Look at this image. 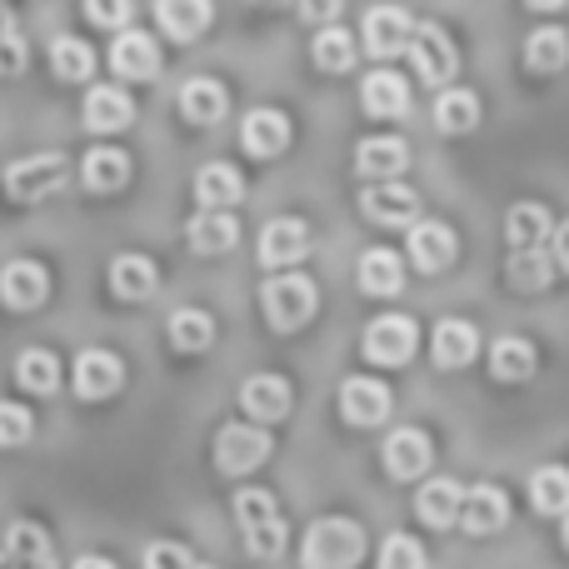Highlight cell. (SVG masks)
Here are the masks:
<instances>
[{
	"mask_svg": "<svg viewBox=\"0 0 569 569\" xmlns=\"http://www.w3.org/2000/svg\"><path fill=\"white\" fill-rule=\"evenodd\" d=\"M365 560V525H355L350 515H325L305 530L300 565L305 569H355Z\"/></svg>",
	"mask_w": 569,
	"mask_h": 569,
	"instance_id": "cell-1",
	"label": "cell"
},
{
	"mask_svg": "<svg viewBox=\"0 0 569 569\" xmlns=\"http://www.w3.org/2000/svg\"><path fill=\"white\" fill-rule=\"evenodd\" d=\"M236 525L240 535H246V550L256 555V560H280L284 555V520L276 510V495L270 490H240L236 495Z\"/></svg>",
	"mask_w": 569,
	"mask_h": 569,
	"instance_id": "cell-2",
	"label": "cell"
},
{
	"mask_svg": "<svg viewBox=\"0 0 569 569\" xmlns=\"http://www.w3.org/2000/svg\"><path fill=\"white\" fill-rule=\"evenodd\" d=\"M66 180H70V160L60 150H36V156H20L16 166H6L0 186H6V196L16 206H36V200L56 196Z\"/></svg>",
	"mask_w": 569,
	"mask_h": 569,
	"instance_id": "cell-3",
	"label": "cell"
},
{
	"mask_svg": "<svg viewBox=\"0 0 569 569\" xmlns=\"http://www.w3.org/2000/svg\"><path fill=\"white\" fill-rule=\"evenodd\" d=\"M315 305H320V290H315L310 276H270L266 290H260V310H266V325L280 335L300 330V325H310Z\"/></svg>",
	"mask_w": 569,
	"mask_h": 569,
	"instance_id": "cell-4",
	"label": "cell"
},
{
	"mask_svg": "<svg viewBox=\"0 0 569 569\" xmlns=\"http://www.w3.org/2000/svg\"><path fill=\"white\" fill-rule=\"evenodd\" d=\"M270 450H276V440H270L266 425H226V430L216 435V470L230 475V480H240V475L260 470V465L270 460Z\"/></svg>",
	"mask_w": 569,
	"mask_h": 569,
	"instance_id": "cell-5",
	"label": "cell"
},
{
	"mask_svg": "<svg viewBox=\"0 0 569 569\" xmlns=\"http://www.w3.org/2000/svg\"><path fill=\"white\" fill-rule=\"evenodd\" d=\"M360 350H365V360L385 365V370H395V365H410L415 350H420V325H415L410 315H380V320H370Z\"/></svg>",
	"mask_w": 569,
	"mask_h": 569,
	"instance_id": "cell-6",
	"label": "cell"
},
{
	"mask_svg": "<svg viewBox=\"0 0 569 569\" xmlns=\"http://www.w3.org/2000/svg\"><path fill=\"white\" fill-rule=\"evenodd\" d=\"M410 66L425 86H450L455 70H460V50H455V40L445 36L440 26L425 20V26H415V36H410Z\"/></svg>",
	"mask_w": 569,
	"mask_h": 569,
	"instance_id": "cell-7",
	"label": "cell"
},
{
	"mask_svg": "<svg viewBox=\"0 0 569 569\" xmlns=\"http://www.w3.org/2000/svg\"><path fill=\"white\" fill-rule=\"evenodd\" d=\"M340 415L355 430H375V425L390 420V385L375 380V375H355L340 385Z\"/></svg>",
	"mask_w": 569,
	"mask_h": 569,
	"instance_id": "cell-8",
	"label": "cell"
},
{
	"mask_svg": "<svg viewBox=\"0 0 569 569\" xmlns=\"http://www.w3.org/2000/svg\"><path fill=\"white\" fill-rule=\"evenodd\" d=\"M380 460H385V475H390V480H400V485L420 480V475L435 465V440L420 430V425H405V430H395L390 440H385Z\"/></svg>",
	"mask_w": 569,
	"mask_h": 569,
	"instance_id": "cell-9",
	"label": "cell"
},
{
	"mask_svg": "<svg viewBox=\"0 0 569 569\" xmlns=\"http://www.w3.org/2000/svg\"><path fill=\"white\" fill-rule=\"evenodd\" d=\"M505 525H510V495L500 490V485H475V490H465V505H460V530L475 535V540H485V535H500Z\"/></svg>",
	"mask_w": 569,
	"mask_h": 569,
	"instance_id": "cell-10",
	"label": "cell"
},
{
	"mask_svg": "<svg viewBox=\"0 0 569 569\" xmlns=\"http://www.w3.org/2000/svg\"><path fill=\"white\" fill-rule=\"evenodd\" d=\"M70 385H76L80 400H110V395L126 385V365L110 350H80L76 370H70Z\"/></svg>",
	"mask_w": 569,
	"mask_h": 569,
	"instance_id": "cell-11",
	"label": "cell"
},
{
	"mask_svg": "<svg viewBox=\"0 0 569 569\" xmlns=\"http://www.w3.org/2000/svg\"><path fill=\"white\" fill-rule=\"evenodd\" d=\"M360 210L375 226H415L420 220V196L410 186H400V180H375L360 196Z\"/></svg>",
	"mask_w": 569,
	"mask_h": 569,
	"instance_id": "cell-12",
	"label": "cell"
},
{
	"mask_svg": "<svg viewBox=\"0 0 569 569\" xmlns=\"http://www.w3.org/2000/svg\"><path fill=\"white\" fill-rule=\"evenodd\" d=\"M305 256H310V226H305V220L280 216L260 230V266L290 270V266H300Z\"/></svg>",
	"mask_w": 569,
	"mask_h": 569,
	"instance_id": "cell-13",
	"label": "cell"
},
{
	"mask_svg": "<svg viewBox=\"0 0 569 569\" xmlns=\"http://www.w3.org/2000/svg\"><path fill=\"white\" fill-rule=\"evenodd\" d=\"M455 250H460V240L445 220H415L410 226V266L425 276H440L445 266H455Z\"/></svg>",
	"mask_w": 569,
	"mask_h": 569,
	"instance_id": "cell-14",
	"label": "cell"
},
{
	"mask_svg": "<svg viewBox=\"0 0 569 569\" xmlns=\"http://www.w3.org/2000/svg\"><path fill=\"white\" fill-rule=\"evenodd\" d=\"M50 295V270L36 266V260H10L6 270H0V305L6 310H36V305H46Z\"/></svg>",
	"mask_w": 569,
	"mask_h": 569,
	"instance_id": "cell-15",
	"label": "cell"
},
{
	"mask_svg": "<svg viewBox=\"0 0 569 569\" xmlns=\"http://www.w3.org/2000/svg\"><path fill=\"white\" fill-rule=\"evenodd\" d=\"M410 36H415V20L405 16L400 6H375L365 10V50L380 60L400 56V50H410Z\"/></svg>",
	"mask_w": 569,
	"mask_h": 569,
	"instance_id": "cell-16",
	"label": "cell"
},
{
	"mask_svg": "<svg viewBox=\"0 0 569 569\" xmlns=\"http://www.w3.org/2000/svg\"><path fill=\"white\" fill-rule=\"evenodd\" d=\"M290 405H295V390H290V380H280V375H256V380L240 385V410H246L256 425L284 420Z\"/></svg>",
	"mask_w": 569,
	"mask_h": 569,
	"instance_id": "cell-17",
	"label": "cell"
},
{
	"mask_svg": "<svg viewBox=\"0 0 569 569\" xmlns=\"http://www.w3.org/2000/svg\"><path fill=\"white\" fill-rule=\"evenodd\" d=\"M460 505H465V485L450 480V475L425 480L420 495H415V515H420V525H430V530H450V525H460Z\"/></svg>",
	"mask_w": 569,
	"mask_h": 569,
	"instance_id": "cell-18",
	"label": "cell"
},
{
	"mask_svg": "<svg viewBox=\"0 0 569 569\" xmlns=\"http://www.w3.org/2000/svg\"><path fill=\"white\" fill-rule=\"evenodd\" d=\"M480 355V330L470 320H440L430 330V360L440 370H465Z\"/></svg>",
	"mask_w": 569,
	"mask_h": 569,
	"instance_id": "cell-19",
	"label": "cell"
},
{
	"mask_svg": "<svg viewBox=\"0 0 569 569\" xmlns=\"http://www.w3.org/2000/svg\"><path fill=\"white\" fill-rule=\"evenodd\" d=\"M106 280H110V295H116V300L146 305L150 295H156V284H160V270H156V260L150 256H116Z\"/></svg>",
	"mask_w": 569,
	"mask_h": 569,
	"instance_id": "cell-20",
	"label": "cell"
},
{
	"mask_svg": "<svg viewBox=\"0 0 569 569\" xmlns=\"http://www.w3.org/2000/svg\"><path fill=\"white\" fill-rule=\"evenodd\" d=\"M240 146H246V156H256V160H276L280 150L290 146V120L270 106L250 110L246 126H240Z\"/></svg>",
	"mask_w": 569,
	"mask_h": 569,
	"instance_id": "cell-21",
	"label": "cell"
},
{
	"mask_svg": "<svg viewBox=\"0 0 569 569\" xmlns=\"http://www.w3.org/2000/svg\"><path fill=\"white\" fill-rule=\"evenodd\" d=\"M86 130H96V136H116V130H126L130 120H136V100L126 96L120 86H96L86 96Z\"/></svg>",
	"mask_w": 569,
	"mask_h": 569,
	"instance_id": "cell-22",
	"label": "cell"
},
{
	"mask_svg": "<svg viewBox=\"0 0 569 569\" xmlns=\"http://www.w3.org/2000/svg\"><path fill=\"white\" fill-rule=\"evenodd\" d=\"M360 106H365V116H375V120H400L405 110H410V86H405V76H395V70H375L360 86Z\"/></svg>",
	"mask_w": 569,
	"mask_h": 569,
	"instance_id": "cell-23",
	"label": "cell"
},
{
	"mask_svg": "<svg viewBox=\"0 0 569 569\" xmlns=\"http://www.w3.org/2000/svg\"><path fill=\"white\" fill-rule=\"evenodd\" d=\"M110 70L126 76V80H156V70H160L156 40H150L146 30H126V36H116V46H110Z\"/></svg>",
	"mask_w": 569,
	"mask_h": 569,
	"instance_id": "cell-24",
	"label": "cell"
},
{
	"mask_svg": "<svg viewBox=\"0 0 569 569\" xmlns=\"http://www.w3.org/2000/svg\"><path fill=\"white\" fill-rule=\"evenodd\" d=\"M240 196H246V180H240L236 166H226V160H210V166L196 170V200H200V210H230Z\"/></svg>",
	"mask_w": 569,
	"mask_h": 569,
	"instance_id": "cell-25",
	"label": "cell"
},
{
	"mask_svg": "<svg viewBox=\"0 0 569 569\" xmlns=\"http://www.w3.org/2000/svg\"><path fill=\"white\" fill-rule=\"evenodd\" d=\"M130 180V156L116 146H96L86 150V166H80V186L96 190V196H110V190H126Z\"/></svg>",
	"mask_w": 569,
	"mask_h": 569,
	"instance_id": "cell-26",
	"label": "cell"
},
{
	"mask_svg": "<svg viewBox=\"0 0 569 569\" xmlns=\"http://www.w3.org/2000/svg\"><path fill=\"white\" fill-rule=\"evenodd\" d=\"M226 110H230V96H226V86H220V80L196 76V80H186V86H180V116H186L190 126H216Z\"/></svg>",
	"mask_w": 569,
	"mask_h": 569,
	"instance_id": "cell-27",
	"label": "cell"
},
{
	"mask_svg": "<svg viewBox=\"0 0 569 569\" xmlns=\"http://www.w3.org/2000/svg\"><path fill=\"white\" fill-rule=\"evenodd\" d=\"M236 240H240V226H236V216H226V210H200V216L186 226V246L196 250V256H226Z\"/></svg>",
	"mask_w": 569,
	"mask_h": 569,
	"instance_id": "cell-28",
	"label": "cell"
},
{
	"mask_svg": "<svg viewBox=\"0 0 569 569\" xmlns=\"http://www.w3.org/2000/svg\"><path fill=\"white\" fill-rule=\"evenodd\" d=\"M410 166V146L395 136H375V140H360V150H355V170L370 180H395L400 170Z\"/></svg>",
	"mask_w": 569,
	"mask_h": 569,
	"instance_id": "cell-29",
	"label": "cell"
},
{
	"mask_svg": "<svg viewBox=\"0 0 569 569\" xmlns=\"http://www.w3.org/2000/svg\"><path fill=\"white\" fill-rule=\"evenodd\" d=\"M405 284V260L395 256V250L375 246L360 256V290L375 295V300H390V295H400Z\"/></svg>",
	"mask_w": 569,
	"mask_h": 569,
	"instance_id": "cell-30",
	"label": "cell"
},
{
	"mask_svg": "<svg viewBox=\"0 0 569 569\" xmlns=\"http://www.w3.org/2000/svg\"><path fill=\"white\" fill-rule=\"evenodd\" d=\"M560 276L555 270V260H550V250H510V260H505V280H510V290H520V295H540V290H550V280Z\"/></svg>",
	"mask_w": 569,
	"mask_h": 569,
	"instance_id": "cell-31",
	"label": "cell"
},
{
	"mask_svg": "<svg viewBox=\"0 0 569 569\" xmlns=\"http://www.w3.org/2000/svg\"><path fill=\"white\" fill-rule=\"evenodd\" d=\"M555 220L545 206H535V200H520V206H510V216H505V240H510V250H540L545 240H550Z\"/></svg>",
	"mask_w": 569,
	"mask_h": 569,
	"instance_id": "cell-32",
	"label": "cell"
},
{
	"mask_svg": "<svg viewBox=\"0 0 569 569\" xmlns=\"http://www.w3.org/2000/svg\"><path fill=\"white\" fill-rule=\"evenodd\" d=\"M156 20L170 40H196L200 30L216 20V6H210V0H160Z\"/></svg>",
	"mask_w": 569,
	"mask_h": 569,
	"instance_id": "cell-33",
	"label": "cell"
},
{
	"mask_svg": "<svg viewBox=\"0 0 569 569\" xmlns=\"http://www.w3.org/2000/svg\"><path fill=\"white\" fill-rule=\"evenodd\" d=\"M0 550H10L20 565H30V569H56V545H50V535L40 530L36 520L6 525V545H0Z\"/></svg>",
	"mask_w": 569,
	"mask_h": 569,
	"instance_id": "cell-34",
	"label": "cell"
},
{
	"mask_svg": "<svg viewBox=\"0 0 569 569\" xmlns=\"http://www.w3.org/2000/svg\"><path fill=\"white\" fill-rule=\"evenodd\" d=\"M535 360H540V355H535V345L520 340V335H505V340L490 345V375H495V380H505V385L530 380Z\"/></svg>",
	"mask_w": 569,
	"mask_h": 569,
	"instance_id": "cell-35",
	"label": "cell"
},
{
	"mask_svg": "<svg viewBox=\"0 0 569 569\" xmlns=\"http://www.w3.org/2000/svg\"><path fill=\"white\" fill-rule=\"evenodd\" d=\"M480 126V100H475V90H450L445 86L440 96H435V130L440 136H465V130Z\"/></svg>",
	"mask_w": 569,
	"mask_h": 569,
	"instance_id": "cell-36",
	"label": "cell"
},
{
	"mask_svg": "<svg viewBox=\"0 0 569 569\" xmlns=\"http://www.w3.org/2000/svg\"><path fill=\"white\" fill-rule=\"evenodd\" d=\"M170 345H176L180 355H200L216 345V320H210L206 310H196V305H186V310L170 315Z\"/></svg>",
	"mask_w": 569,
	"mask_h": 569,
	"instance_id": "cell-37",
	"label": "cell"
},
{
	"mask_svg": "<svg viewBox=\"0 0 569 569\" xmlns=\"http://www.w3.org/2000/svg\"><path fill=\"white\" fill-rule=\"evenodd\" d=\"M565 60H569V36L560 26H540L530 40H525V66H530L535 76L565 70Z\"/></svg>",
	"mask_w": 569,
	"mask_h": 569,
	"instance_id": "cell-38",
	"label": "cell"
},
{
	"mask_svg": "<svg viewBox=\"0 0 569 569\" xmlns=\"http://www.w3.org/2000/svg\"><path fill=\"white\" fill-rule=\"evenodd\" d=\"M530 505L535 515H569V470L565 465H545V470H535L530 480Z\"/></svg>",
	"mask_w": 569,
	"mask_h": 569,
	"instance_id": "cell-39",
	"label": "cell"
},
{
	"mask_svg": "<svg viewBox=\"0 0 569 569\" xmlns=\"http://www.w3.org/2000/svg\"><path fill=\"white\" fill-rule=\"evenodd\" d=\"M310 60L325 76H340V70L355 66V36L340 26H320V36H315V46H310Z\"/></svg>",
	"mask_w": 569,
	"mask_h": 569,
	"instance_id": "cell-40",
	"label": "cell"
},
{
	"mask_svg": "<svg viewBox=\"0 0 569 569\" xmlns=\"http://www.w3.org/2000/svg\"><path fill=\"white\" fill-rule=\"evenodd\" d=\"M16 380L30 395H56L60 390V360L50 350H26L16 360Z\"/></svg>",
	"mask_w": 569,
	"mask_h": 569,
	"instance_id": "cell-41",
	"label": "cell"
},
{
	"mask_svg": "<svg viewBox=\"0 0 569 569\" xmlns=\"http://www.w3.org/2000/svg\"><path fill=\"white\" fill-rule=\"evenodd\" d=\"M50 66H56L60 80L80 86V80H90V70H96V50H90L80 36H60L56 46H50Z\"/></svg>",
	"mask_w": 569,
	"mask_h": 569,
	"instance_id": "cell-42",
	"label": "cell"
},
{
	"mask_svg": "<svg viewBox=\"0 0 569 569\" xmlns=\"http://www.w3.org/2000/svg\"><path fill=\"white\" fill-rule=\"evenodd\" d=\"M26 60H30V46H26V36H20V20H16V10L0 0V76H20Z\"/></svg>",
	"mask_w": 569,
	"mask_h": 569,
	"instance_id": "cell-43",
	"label": "cell"
},
{
	"mask_svg": "<svg viewBox=\"0 0 569 569\" xmlns=\"http://www.w3.org/2000/svg\"><path fill=\"white\" fill-rule=\"evenodd\" d=\"M36 435V415L16 400H0V450H20Z\"/></svg>",
	"mask_w": 569,
	"mask_h": 569,
	"instance_id": "cell-44",
	"label": "cell"
},
{
	"mask_svg": "<svg viewBox=\"0 0 569 569\" xmlns=\"http://www.w3.org/2000/svg\"><path fill=\"white\" fill-rule=\"evenodd\" d=\"M375 569H425V545L410 540V535H390L380 545V565Z\"/></svg>",
	"mask_w": 569,
	"mask_h": 569,
	"instance_id": "cell-45",
	"label": "cell"
},
{
	"mask_svg": "<svg viewBox=\"0 0 569 569\" xmlns=\"http://www.w3.org/2000/svg\"><path fill=\"white\" fill-rule=\"evenodd\" d=\"M146 569H196V555L186 550V545H150L146 550Z\"/></svg>",
	"mask_w": 569,
	"mask_h": 569,
	"instance_id": "cell-46",
	"label": "cell"
},
{
	"mask_svg": "<svg viewBox=\"0 0 569 569\" xmlns=\"http://www.w3.org/2000/svg\"><path fill=\"white\" fill-rule=\"evenodd\" d=\"M130 6H136V0H86V16L106 30H120L130 20Z\"/></svg>",
	"mask_w": 569,
	"mask_h": 569,
	"instance_id": "cell-47",
	"label": "cell"
},
{
	"mask_svg": "<svg viewBox=\"0 0 569 569\" xmlns=\"http://www.w3.org/2000/svg\"><path fill=\"white\" fill-rule=\"evenodd\" d=\"M340 6H345V0H300V16L310 20V26H335Z\"/></svg>",
	"mask_w": 569,
	"mask_h": 569,
	"instance_id": "cell-48",
	"label": "cell"
},
{
	"mask_svg": "<svg viewBox=\"0 0 569 569\" xmlns=\"http://www.w3.org/2000/svg\"><path fill=\"white\" fill-rule=\"evenodd\" d=\"M550 260H555V270H560V276H569V220L550 230Z\"/></svg>",
	"mask_w": 569,
	"mask_h": 569,
	"instance_id": "cell-49",
	"label": "cell"
},
{
	"mask_svg": "<svg viewBox=\"0 0 569 569\" xmlns=\"http://www.w3.org/2000/svg\"><path fill=\"white\" fill-rule=\"evenodd\" d=\"M70 569H116V560H106V555H80Z\"/></svg>",
	"mask_w": 569,
	"mask_h": 569,
	"instance_id": "cell-50",
	"label": "cell"
},
{
	"mask_svg": "<svg viewBox=\"0 0 569 569\" xmlns=\"http://www.w3.org/2000/svg\"><path fill=\"white\" fill-rule=\"evenodd\" d=\"M530 6H535V10H560L565 0H530Z\"/></svg>",
	"mask_w": 569,
	"mask_h": 569,
	"instance_id": "cell-51",
	"label": "cell"
},
{
	"mask_svg": "<svg viewBox=\"0 0 569 569\" xmlns=\"http://www.w3.org/2000/svg\"><path fill=\"white\" fill-rule=\"evenodd\" d=\"M565 545H569V515H565Z\"/></svg>",
	"mask_w": 569,
	"mask_h": 569,
	"instance_id": "cell-52",
	"label": "cell"
},
{
	"mask_svg": "<svg viewBox=\"0 0 569 569\" xmlns=\"http://www.w3.org/2000/svg\"><path fill=\"white\" fill-rule=\"evenodd\" d=\"M196 569H216V565H196Z\"/></svg>",
	"mask_w": 569,
	"mask_h": 569,
	"instance_id": "cell-53",
	"label": "cell"
},
{
	"mask_svg": "<svg viewBox=\"0 0 569 569\" xmlns=\"http://www.w3.org/2000/svg\"><path fill=\"white\" fill-rule=\"evenodd\" d=\"M256 6H270V0H256Z\"/></svg>",
	"mask_w": 569,
	"mask_h": 569,
	"instance_id": "cell-54",
	"label": "cell"
}]
</instances>
